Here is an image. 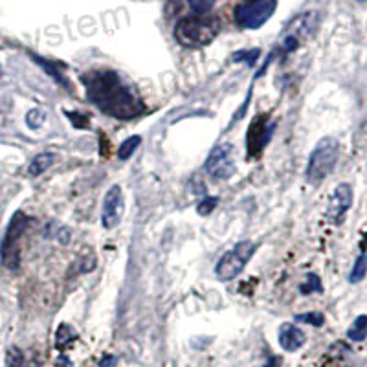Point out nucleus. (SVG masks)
<instances>
[{
    "label": "nucleus",
    "instance_id": "nucleus-3",
    "mask_svg": "<svg viewBox=\"0 0 367 367\" xmlns=\"http://www.w3.org/2000/svg\"><path fill=\"white\" fill-rule=\"evenodd\" d=\"M340 156V145L334 138L325 136L316 144L314 151L310 153L307 165V180L310 184H320L333 173L334 165Z\"/></svg>",
    "mask_w": 367,
    "mask_h": 367
},
{
    "label": "nucleus",
    "instance_id": "nucleus-17",
    "mask_svg": "<svg viewBox=\"0 0 367 367\" xmlns=\"http://www.w3.org/2000/svg\"><path fill=\"white\" fill-rule=\"evenodd\" d=\"M6 367H26L24 354L15 345H11L8 352H6Z\"/></svg>",
    "mask_w": 367,
    "mask_h": 367
},
{
    "label": "nucleus",
    "instance_id": "nucleus-20",
    "mask_svg": "<svg viewBox=\"0 0 367 367\" xmlns=\"http://www.w3.org/2000/svg\"><path fill=\"white\" fill-rule=\"evenodd\" d=\"M296 320L303 323H308V325H313V327H322L323 322H325L323 314L317 313V310H313V313H307V314H298Z\"/></svg>",
    "mask_w": 367,
    "mask_h": 367
},
{
    "label": "nucleus",
    "instance_id": "nucleus-4",
    "mask_svg": "<svg viewBox=\"0 0 367 367\" xmlns=\"http://www.w3.org/2000/svg\"><path fill=\"white\" fill-rule=\"evenodd\" d=\"M28 217L22 211H17L11 217L6 235L2 239V246H0V257H2V264L8 270H19L20 267V237L24 235L26 228H28Z\"/></svg>",
    "mask_w": 367,
    "mask_h": 367
},
{
    "label": "nucleus",
    "instance_id": "nucleus-16",
    "mask_svg": "<svg viewBox=\"0 0 367 367\" xmlns=\"http://www.w3.org/2000/svg\"><path fill=\"white\" fill-rule=\"evenodd\" d=\"M367 274V250H364L360 255H358L357 263L352 267L351 274H349V281L351 283H360Z\"/></svg>",
    "mask_w": 367,
    "mask_h": 367
},
{
    "label": "nucleus",
    "instance_id": "nucleus-12",
    "mask_svg": "<svg viewBox=\"0 0 367 367\" xmlns=\"http://www.w3.org/2000/svg\"><path fill=\"white\" fill-rule=\"evenodd\" d=\"M279 345L288 352L298 351L301 347L303 343H305V334L299 327L292 325V323H283L281 327H279Z\"/></svg>",
    "mask_w": 367,
    "mask_h": 367
},
{
    "label": "nucleus",
    "instance_id": "nucleus-22",
    "mask_svg": "<svg viewBox=\"0 0 367 367\" xmlns=\"http://www.w3.org/2000/svg\"><path fill=\"white\" fill-rule=\"evenodd\" d=\"M189 8L195 11V13H206V11H209L211 8H214L215 0H188Z\"/></svg>",
    "mask_w": 367,
    "mask_h": 367
},
{
    "label": "nucleus",
    "instance_id": "nucleus-1",
    "mask_svg": "<svg viewBox=\"0 0 367 367\" xmlns=\"http://www.w3.org/2000/svg\"><path fill=\"white\" fill-rule=\"evenodd\" d=\"M89 100L105 114L129 119L144 110V101L129 80L112 70H96L81 77Z\"/></svg>",
    "mask_w": 367,
    "mask_h": 367
},
{
    "label": "nucleus",
    "instance_id": "nucleus-5",
    "mask_svg": "<svg viewBox=\"0 0 367 367\" xmlns=\"http://www.w3.org/2000/svg\"><path fill=\"white\" fill-rule=\"evenodd\" d=\"M255 248L257 246L252 241H239L234 248L224 253L223 257L218 259V263L215 264V276H217V279H220V281H232L237 276H241L244 267L252 259Z\"/></svg>",
    "mask_w": 367,
    "mask_h": 367
},
{
    "label": "nucleus",
    "instance_id": "nucleus-8",
    "mask_svg": "<svg viewBox=\"0 0 367 367\" xmlns=\"http://www.w3.org/2000/svg\"><path fill=\"white\" fill-rule=\"evenodd\" d=\"M316 26H317L316 11L303 13V15H299L298 19L294 20L292 24L287 28V31H285V39H283L285 54H290V52L296 50L303 39H307L308 35H313V31L316 30Z\"/></svg>",
    "mask_w": 367,
    "mask_h": 367
},
{
    "label": "nucleus",
    "instance_id": "nucleus-9",
    "mask_svg": "<svg viewBox=\"0 0 367 367\" xmlns=\"http://www.w3.org/2000/svg\"><path fill=\"white\" fill-rule=\"evenodd\" d=\"M125 211V197L123 191L119 186H112L107 191L103 200V211H101V223L107 230L116 228L121 218H123Z\"/></svg>",
    "mask_w": 367,
    "mask_h": 367
},
{
    "label": "nucleus",
    "instance_id": "nucleus-23",
    "mask_svg": "<svg viewBox=\"0 0 367 367\" xmlns=\"http://www.w3.org/2000/svg\"><path fill=\"white\" fill-rule=\"evenodd\" d=\"M215 208H217V199H215V197H204V199L200 200L197 211H199V215H209Z\"/></svg>",
    "mask_w": 367,
    "mask_h": 367
},
{
    "label": "nucleus",
    "instance_id": "nucleus-14",
    "mask_svg": "<svg viewBox=\"0 0 367 367\" xmlns=\"http://www.w3.org/2000/svg\"><path fill=\"white\" fill-rule=\"evenodd\" d=\"M367 336V316H358L347 331V338L352 342H364Z\"/></svg>",
    "mask_w": 367,
    "mask_h": 367
},
{
    "label": "nucleus",
    "instance_id": "nucleus-6",
    "mask_svg": "<svg viewBox=\"0 0 367 367\" xmlns=\"http://www.w3.org/2000/svg\"><path fill=\"white\" fill-rule=\"evenodd\" d=\"M278 8V0H253L237 6L235 10V22L244 30H257L274 15Z\"/></svg>",
    "mask_w": 367,
    "mask_h": 367
},
{
    "label": "nucleus",
    "instance_id": "nucleus-25",
    "mask_svg": "<svg viewBox=\"0 0 367 367\" xmlns=\"http://www.w3.org/2000/svg\"><path fill=\"white\" fill-rule=\"evenodd\" d=\"M358 2H366V0H358Z\"/></svg>",
    "mask_w": 367,
    "mask_h": 367
},
{
    "label": "nucleus",
    "instance_id": "nucleus-13",
    "mask_svg": "<svg viewBox=\"0 0 367 367\" xmlns=\"http://www.w3.org/2000/svg\"><path fill=\"white\" fill-rule=\"evenodd\" d=\"M55 162V154L50 151H45V153H39L28 165V174L30 177H39V174L46 173L48 169L54 165Z\"/></svg>",
    "mask_w": 367,
    "mask_h": 367
},
{
    "label": "nucleus",
    "instance_id": "nucleus-15",
    "mask_svg": "<svg viewBox=\"0 0 367 367\" xmlns=\"http://www.w3.org/2000/svg\"><path fill=\"white\" fill-rule=\"evenodd\" d=\"M142 145V136H138V134H134V136H129V138L125 140L123 144L119 145L118 149V158L119 160H129L130 156H133L136 151H138V147Z\"/></svg>",
    "mask_w": 367,
    "mask_h": 367
},
{
    "label": "nucleus",
    "instance_id": "nucleus-2",
    "mask_svg": "<svg viewBox=\"0 0 367 367\" xmlns=\"http://www.w3.org/2000/svg\"><path fill=\"white\" fill-rule=\"evenodd\" d=\"M217 24L211 19L204 17H186L174 26V39L179 45L189 50H199L211 45L217 37Z\"/></svg>",
    "mask_w": 367,
    "mask_h": 367
},
{
    "label": "nucleus",
    "instance_id": "nucleus-10",
    "mask_svg": "<svg viewBox=\"0 0 367 367\" xmlns=\"http://www.w3.org/2000/svg\"><path fill=\"white\" fill-rule=\"evenodd\" d=\"M352 204V188L349 184H340L331 195L327 208V217L333 220L334 224H340L349 211Z\"/></svg>",
    "mask_w": 367,
    "mask_h": 367
},
{
    "label": "nucleus",
    "instance_id": "nucleus-19",
    "mask_svg": "<svg viewBox=\"0 0 367 367\" xmlns=\"http://www.w3.org/2000/svg\"><path fill=\"white\" fill-rule=\"evenodd\" d=\"M45 119H46V114H45V110H40V109H31L28 114H26V123H28V127L30 129H39L40 125L45 123Z\"/></svg>",
    "mask_w": 367,
    "mask_h": 367
},
{
    "label": "nucleus",
    "instance_id": "nucleus-18",
    "mask_svg": "<svg viewBox=\"0 0 367 367\" xmlns=\"http://www.w3.org/2000/svg\"><path fill=\"white\" fill-rule=\"evenodd\" d=\"M299 292L301 294H313V292H322V283H320V278L316 274H308L305 283L299 287Z\"/></svg>",
    "mask_w": 367,
    "mask_h": 367
},
{
    "label": "nucleus",
    "instance_id": "nucleus-24",
    "mask_svg": "<svg viewBox=\"0 0 367 367\" xmlns=\"http://www.w3.org/2000/svg\"><path fill=\"white\" fill-rule=\"evenodd\" d=\"M98 367H116V358L110 357V354H107V357L101 358V362Z\"/></svg>",
    "mask_w": 367,
    "mask_h": 367
},
{
    "label": "nucleus",
    "instance_id": "nucleus-11",
    "mask_svg": "<svg viewBox=\"0 0 367 367\" xmlns=\"http://www.w3.org/2000/svg\"><path fill=\"white\" fill-rule=\"evenodd\" d=\"M274 129H276V125L274 123L264 125L259 116L253 119L252 127H250V130H248V151H250V154L261 153V149H263L264 145L268 144V140H270V134L274 133Z\"/></svg>",
    "mask_w": 367,
    "mask_h": 367
},
{
    "label": "nucleus",
    "instance_id": "nucleus-7",
    "mask_svg": "<svg viewBox=\"0 0 367 367\" xmlns=\"http://www.w3.org/2000/svg\"><path fill=\"white\" fill-rule=\"evenodd\" d=\"M234 145L232 144H220L217 145L211 153H209L208 160H206V173L215 180H228L232 179L237 171L235 165V154Z\"/></svg>",
    "mask_w": 367,
    "mask_h": 367
},
{
    "label": "nucleus",
    "instance_id": "nucleus-21",
    "mask_svg": "<svg viewBox=\"0 0 367 367\" xmlns=\"http://www.w3.org/2000/svg\"><path fill=\"white\" fill-rule=\"evenodd\" d=\"M259 57V50H241V52H235L234 57L232 59L235 61V63H248L250 66L255 65V59Z\"/></svg>",
    "mask_w": 367,
    "mask_h": 367
},
{
    "label": "nucleus",
    "instance_id": "nucleus-26",
    "mask_svg": "<svg viewBox=\"0 0 367 367\" xmlns=\"http://www.w3.org/2000/svg\"><path fill=\"white\" fill-rule=\"evenodd\" d=\"M246 2H253V0H246Z\"/></svg>",
    "mask_w": 367,
    "mask_h": 367
}]
</instances>
